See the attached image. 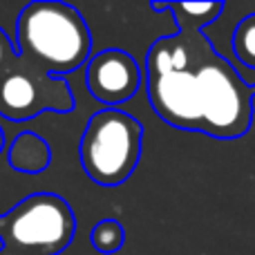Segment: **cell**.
<instances>
[{"instance_id": "cell-5", "label": "cell", "mask_w": 255, "mask_h": 255, "mask_svg": "<svg viewBox=\"0 0 255 255\" xmlns=\"http://www.w3.org/2000/svg\"><path fill=\"white\" fill-rule=\"evenodd\" d=\"M0 238L20 251L56 255L74 238V213L58 195H29L0 217Z\"/></svg>"}, {"instance_id": "cell-8", "label": "cell", "mask_w": 255, "mask_h": 255, "mask_svg": "<svg viewBox=\"0 0 255 255\" xmlns=\"http://www.w3.org/2000/svg\"><path fill=\"white\" fill-rule=\"evenodd\" d=\"M9 163L20 172H40L49 163V148L40 136L22 132L9 148Z\"/></svg>"}, {"instance_id": "cell-14", "label": "cell", "mask_w": 255, "mask_h": 255, "mask_svg": "<svg viewBox=\"0 0 255 255\" xmlns=\"http://www.w3.org/2000/svg\"><path fill=\"white\" fill-rule=\"evenodd\" d=\"M13 255H20V253H13Z\"/></svg>"}, {"instance_id": "cell-1", "label": "cell", "mask_w": 255, "mask_h": 255, "mask_svg": "<svg viewBox=\"0 0 255 255\" xmlns=\"http://www.w3.org/2000/svg\"><path fill=\"white\" fill-rule=\"evenodd\" d=\"M204 34L179 29L163 36L145 56V88L159 119L179 130L202 132V103L197 85V49Z\"/></svg>"}, {"instance_id": "cell-3", "label": "cell", "mask_w": 255, "mask_h": 255, "mask_svg": "<svg viewBox=\"0 0 255 255\" xmlns=\"http://www.w3.org/2000/svg\"><path fill=\"white\" fill-rule=\"evenodd\" d=\"M197 85L202 132L215 139L242 136L253 119L255 85L240 79L235 67L211 47L206 36L197 49Z\"/></svg>"}, {"instance_id": "cell-7", "label": "cell", "mask_w": 255, "mask_h": 255, "mask_svg": "<svg viewBox=\"0 0 255 255\" xmlns=\"http://www.w3.org/2000/svg\"><path fill=\"white\" fill-rule=\"evenodd\" d=\"M85 85L103 106H121L139 90L141 67L124 49H103L88 61Z\"/></svg>"}, {"instance_id": "cell-11", "label": "cell", "mask_w": 255, "mask_h": 255, "mask_svg": "<svg viewBox=\"0 0 255 255\" xmlns=\"http://www.w3.org/2000/svg\"><path fill=\"white\" fill-rule=\"evenodd\" d=\"M92 247L97 249L99 253H117L121 247H124V229H121L119 222L115 220H101L97 226L92 229Z\"/></svg>"}, {"instance_id": "cell-10", "label": "cell", "mask_w": 255, "mask_h": 255, "mask_svg": "<svg viewBox=\"0 0 255 255\" xmlns=\"http://www.w3.org/2000/svg\"><path fill=\"white\" fill-rule=\"evenodd\" d=\"M233 52L242 65L255 70V13L238 22L233 31Z\"/></svg>"}, {"instance_id": "cell-13", "label": "cell", "mask_w": 255, "mask_h": 255, "mask_svg": "<svg viewBox=\"0 0 255 255\" xmlns=\"http://www.w3.org/2000/svg\"><path fill=\"white\" fill-rule=\"evenodd\" d=\"M2 143H4V139H2V130H0V150H2Z\"/></svg>"}, {"instance_id": "cell-9", "label": "cell", "mask_w": 255, "mask_h": 255, "mask_svg": "<svg viewBox=\"0 0 255 255\" xmlns=\"http://www.w3.org/2000/svg\"><path fill=\"white\" fill-rule=\"evenodd\" d=\"M152 9H166L175 13L179 29L202 31V27L211 25L224 11L222 2H152Z\"/></svg>"}, {"instance_id": "cell-12", "label": "cell", "mask_w": 255, "mask_h": 255, "mask_svg": "<svg viewBox=\"0 0 255 255\" xmlns=\"http://www.w3.org/2000/svg\"><path fill=\"white\" fill-rule=\"evenodd\" d=\"M13 49H11V43H9L7 34H4L2 29H0V70H2L4 65H7V61L13 56Z\"/></svg>"}, {"instance_id": "cell-2", "label": "cell", "mask_w": 255, "mask_h": 255, "mask_svg": "<svg viewBox=\"0 0 255 255\" xmlns=\"http://www.w3.org/2000/svg\"><path fill=\"white\" fill-rule=\"evenodd\" d=\"M16 31L20 54L49 76L70 74L90 61V29L83 16L65 2H29L18 16Z\"/></svg>"}, {"instance_id": "cell-4", "label": "cell", "mask_w": 255, "mask_h": 255, "mask_svg": "<svg viewBox=\"0 0 255 255\" xmlns=\"http://www.w3.org/2000/svg\"><path fill=\"white\" fill-rule=\"evenodd\" d=\"M141 124L124 110L106 108L88 121L81 136V166L99 186H119L141 157Z\"/></svg>"}, {"instance_id": "cell-6", "label": "cell", "mask_w": 255, "mask_h": 255, "mask_svg": "<svg viewBox=\"0 0 255 255\" xmlns=\"http://www.w3.org/2000/svg\"><path fill=\"white\" fill-rule=\"evenodd\" d=\"M74 106L67 83L45 72L4 70L0 74V115L11 121H25L45 110L67 112Z\"/></svg>"}]
</instances>
